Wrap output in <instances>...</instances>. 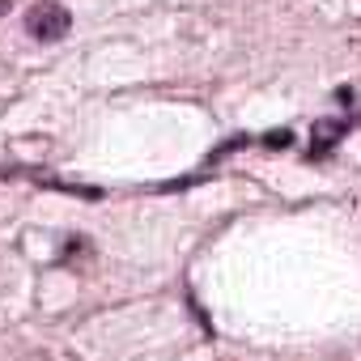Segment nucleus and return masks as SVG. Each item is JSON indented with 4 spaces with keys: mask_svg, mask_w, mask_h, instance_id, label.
<instances>
[{
    "mask_svg": "<svg viewBox=\"0 0 361 361\" xmlns=\"http://www.w3.org/2000/svg\"><path fill=\"white\" fill-rule=\"evenodd\" d=\"M73 26V13L64 5H56V0H39V5H30L26 13V35L35 43H60Z\"/></svg>",
    "mask_w": 361,
    "mask_h": 361,
    "instance_id": "obj_1",
    "label": "nucleus"
},
{
    "mask_svg": "<svg viewBox=\"0 0 361 361\" xmlns=\"http://www.w3.org/2000/svg\"><path fill=\"white\" fill-rule=\"evenodd\" d=\"M344 132H348V119H319L310 128V157H323L331 145H340Z\"/></svg>",
    "mask_w": 361,
    "mask_h": 361,
    "instance_id": "obj_2",
    "label": "nucleus"
},
{
    "mask_svg": "<svg viewBox=\"0 0 361 361\" xmlns=\"http://www.w3.org/2000/svg\"><path fill=\"white\" fill-rule=\"evenodd\" d=\"M264 145H268V149H285V145H289V132H285V128H281V132H268Z\"/></svg>",
    "mask_w": 361,
    "mask_h": 361,
    "instance_id": "obj_3",
    "label": "nucleus"
},
{
    "mask_svg": "<svg viewBox=\"0 0 361 361\" xmlns=\"http://www.w3.org/2000/svg\"><path fill=\"white\" fill-rule=\"evenodd\" d=\"M9 5H13V0H0V18H5V13H9Z\"/></svg>",
    "mask_w": 361,
    "mask_h": 361,
    "instance_id": "obj_4",
    "label": "nucleus"
}]
</instances>
